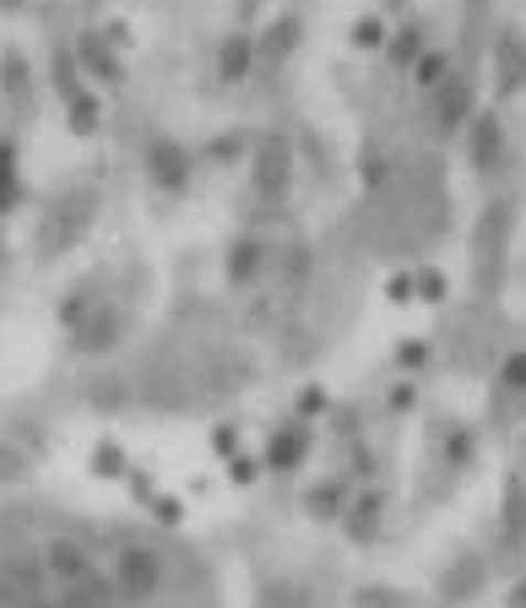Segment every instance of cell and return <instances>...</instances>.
<instances>
[{"instance_id": "obj_36", "label": "cell", "mask_w": 526, "mask_h": 608, "mask_svg": "<svg viewBox=\"0 0 526 608\" xmlns=\"http://www.w3.org/2000/svg\"><path fill=\"white\" fill-rule=\"evenodd\" d=\"M206 158H217V163H234V158H245V136H239V131L212 136V147H206Z\"/></svg>"}, {"instance_id": "obj_42", "label": "cell", "mask_w": 526, "mask_h": 608, "mask_svg": "<svg viewBox=\"0 0 526 608\" xmlns=\"http://www.w3.org/2000/svg\"><path fill=\"white\" fill-rule=\"evenodd\" d=\"M418 407V386L412 381H396L391 386V413H412Z\"/></svg>"}, {"instance_id": "obj_46", "label": "cell", "mask_w": 526, "mask_h": 608, "mask_svg": "<svg viewBox=\"0 0 526 608\" xmlns=\"http://www.w3.org/2000/svg\"><path fill=\"white\" fill-rule=\"evenodd\" d=\"M228 478L234 483H256V462L250 457H228Z\"/></svg>"}, {"instance_id": "obj_14", "label": "cell", "mask_w": 526, "mask_h": 608, "mask_svg": "<svg viewBox=\"0 0 526 608\" xmlns=\"http://www.w3.org/2000/svg\"><path fill=\"white\" fill-rule=\"evenodd\" d=\"M271 267V250H266L256 234H239L234 245H228V262H223V277H228V288H250L261 271Z\"/></svg>"}, {"instance_id": "obj_41", "label": "cell", "mask_w": 526, "mask_h": 608, "mask_svg": "<svg viewBox=\"0 0 526 608\" xmlns=\"http://www.w3.org/2000/svg\"><path fill=\"white\" fill-rule=\"evenodd\" d=\"M212 451H217V457H239V429H234V424H217V429H212Z\"/></svg>"}, {"instance_id": "obj_11", "label": "cell", "mask_w": 526, "mask_h": 608, "mask_svg": "<svg viewBox=\"0 0 526 608\" xmlns=\"http://www.w3.org/2000/svg\"><path fill=\"white\" fill-rule=\"evenodd\" d=\"M76 66H82V76L87 82H98V87H120L126 82V66H120V50L98 33V28H87V33H76Z\"/></svg>"}, {"instance_id": "obj_24", "label": "cell", "mask_w": 526, "mask_h": 608, "mask_svg": "<svg viewBox=\"0 0 526 608\" xmlns=\"http://www.w3.org/2000/svg\"><path fill=\"white\" fill-rule=\"evenodd\" d=\"M0 93H6V98H28V93H33V66H28L22 50H6V55H0Z\"/></svg>"}, {"instance_id": "obj_45", "label": "cell", "mask_w": 526, "mask_h": 608, "mask_svg": "<svg viewBox=\"0 0 526 608\" xmlns=\"http://www.w3.org/2000/svg\"><path fill=\"white\" fill-rule=\"evenodd\" d=\"M98 33H104L115 50H131V28H126V22H98Z\"/></svg>"}, {"instance_id": "obj_10", "label": "cell", "mask_w": 526, "mask_h": 608, "mask_svg": "<svg viewBox=\"0 0 526 608\" xmlns=\"http://www.w3.org/2000/svg\"><path fill=\"white\" fill-rule=\"evenodd\" d=\"M489 71H494V93L511 98L526 87V39L516 28H500L494 44H489Z\"/></svg>"}, {"instance_id": "obj_30", "label": "cell", "mask_w": 526, "mask_h": 608, "mask_svg": "<svg viewBox=\"0 0 526 608\" xmlns=\"http://www.w3.org/2000/svg\"><path fill=\"white\" fill-rule=\"evenodd\" d=\"M87 403L98 407V413H120V407L131 403V397H126V381L104 375V381H87Z\"/></svg>"}, {"instance_id": "obj_17", "label": "cell", "mask_w": 526, "mask_h": 608, "mask_svg": "<svg viewBox=\"0 0 526 608\" xmlns=\"http://www.w3.org/2000/svg\"><path fill=\"white\" fill-rule=\"evenodd\" d=\"M380 511H386V494L380 489H364L347 511H342V527H347V538L353 543H369L380 533Z\"/></svg>"}, {"instance_id": "obj_16", "label": "cell", "mask_w": 526, "mask_h": 608, "mask_svg": "<svg viewBox=\"0 0 526 608\" xmlns=\"http://www.w3.org/2000/svg\"><path fill=\"white\" fill-rule=\"evenodd\" d=\"M500 538L505 548H526V478L511 473L505 494H500Z\"/></svg>"}, {"instance_id": "obj_47", "label": "cell", "mask_w": 526, "mask_h": 608, "mask_svg": "<svg viewBox=\"0 0 526 608\" xmlns=\"http://www.w3.org/2000/svg\"><path fill=\"white\" fill-rule=\"evenodd\" d=\"M505 608H526V576L511 587V598H505Z\"/></svg>"}, {"instance_id": "obj_26", "label": "cell", "mask_w": 526, "mask_h": 608, "mask_svg": "<svg viewBox=\"0 0 526 608\" xmlns=\"http://www.w3.org/2000/svg\"><path fill=\"white\" fill-rule=\"evenodd\" d=\"M17 163H22L17 141H11V136H0V212H11V206L22 202V180H17Z\"/></svg>"}, {"instance_id": "obj_13", "label": "cell", "mask_w": 526, "mask_h": 608, "mask_svg": "<svg viewBox=\"0 0 526 608\" xmlns=\"http://www.w3.org/2000/svg\"><path fill=\"white\" fill-rule=\"evenodd\" d=\"M466 158H472L477 174H494L500 169V158H505V120L494 109H477L472 115V126H466Z\"/></svg>"}, {"instance_id": "obj_7", "label": "cell", "mask_w": 526, "mask_h": 608, "mask_svg": "<svg viewBox=\"0 0 526 608\" xmlns=\"http://www.w3.org/2000/svg\"><path fill=\"white\" fill-rule=\"evenodd\" d=\"M39 559H44V570H50V587L61 593V587H76L98 559H93V548L87 538H76V533H55V538L39 543Z\"/></svg>"}, {"instance_id": "obj_48", "label": "cell", "mask_w": 526, "mask_h": 608, "mask_svg": "<svg viewBox=\"0 0 526 608\" xmlns=\"http://www.w3.org/2000/svg\"><path fill=\"white\" fill-rule=\"evenodd\" d=\"M22 608H66V604H61V593H44V598H33V604H22Z\"/></svg>"}, {"instance_id": "obj_37", "label": "cell", "mask_w": 526, "mask_h": 608, "mask_svg": "<svg viewBox=\"0 0 526 608\" xmlns=\"http://www.w3.org/2000/svg\"><path fill=\"white\" fill-rule=\"evenodd\" d=\"M446 288H451V282H446V271H434V267L418 271V299H423V305H440V299H446Z\"/></svg>"}, {"instance_id": "obj_43", "label": "cell", "mask_w": 526, "mask_h": 608, "mask_svg": "<svg viewBox=\"0 0 526 608\" xmlns=\"http://www.w3.org/2000/svg\"><path fill=\"white\" fill-rule=\"evenodd\" d=\"M315 413H326V392H321V386H304V397H299V418H315Z\"/></svg>"}, {"instance_id": "obj_25", "label": "cell", "mask_w": 526, "mask_h": 608, "mask_svg": "<svg viewBox=\"0 0 526 608\" xmlns=\"http://www.w3.org/2000/svg\"><path fill=\"white\" fill-rule=\"evenodd\" d=\"M33 451L17 440V435H0V483H22V478H33Z\"/></svg>"}, {"instance_id": "obj_50", "label": "cell", "mask_w": 526, "mask_h": 608, "mask_svg": "<svg viewBox=\"0 0 526 608\" xmlns=\"http://www.w3.org/2000/svg\"><path fill=\"white\" fill-rule=\"evenodd\" d=\"M412 608H423V604H412Z\"/></svg>"}, {"instance_id": "obj_39", "label": "cell", "mask_w": 526, "mask_h": 608, "mask_svg": "<svg viewBox=\"0 0 526 608\" xmlns=\"http://www.w3.org/2000/svg\"><path fill=\"white\" fill-rule=\"evenodd\" d=\"M386 299H391V305H412V299H418V277L391 271V277H386Z\"/></svg>"}, {"instance_id": "obj_27", "label": "cell", "mask_w": 526, "mask_h": 608, "mask_svg": "<svg viewBox=\"0 0 526 608\" xmlns=\"http://www.w3.org/2000/svg\"><path fill=\"white\" fill-rule=\"evenodd\" d=\"M87 468H93V478L115 483V478H131V457H126L115 440H98V446H93V457H87Z\"/></svg>"}, {"instance_id": "obj_40", "label": "cell", "mask_w": 526, "mask_h": 608, "mask_svg": "<svg viewBox=\"0 0 526 608\" xmlns=\"http://www.w3.org/2000/svg\"><path fill=\"white\" fill-rule=\"evenodd\" d=\"M396 364H401V370H418V364H429V342H423V338L396 342Z\"/></svg>"}, {"instance_id": "obj_5", "label": "cell", "mask_w": 526, "mask_h": 608, "mask_svg": "<svg viewBox=\"0 0 526 608\" xmlns=\"http://www.w3.org/2000/svg\"><path fill=\"white\" fill-rule=\"evenodd\" d=\"M511 223H516V206H511V202H489V206H483V223H477V234H472V262H477V277H483V282L505 267Z\"/></svg>"}, {"instance_id": "obj_21", "label": "cell", "mask_w": 526, "mask_h": 608, "mask_svg": "<svg viewBox=\"0 0 526 608\" xmlns=\"http://www.w3.org/2000/svg\"><path fill=\"white\" fill-rule=\"evenodd\" d=\"M250 66H256V39L228 33V39H223V50H217V76H223V82H245Z\"/></svg>"}, {"instance_id": "obj_22", "label": "cell", "mask_w": 526, "mask_h": 608, "mask_svg": "<svg viewBox=\"0 0 526 608\" xmlns=\"http://www.w3.org/2000/svg\"><path fill=\"white\" fill-rule=\"evenodd\" d=\"M66 126H71V136H93L98 126H104V98H98V87H87L82 98H71Z\"/></svg>"}, {"instance_id": "obj_1", "label": "cell", "mask_w": 526, "mask_h": 608, "mask_svg": "<svg viewBox=\"0 0 526 608\" xmlns=\"http://www.w3.org/2000/svg\"><path fill=\"white\" fill-rule=\"evenodd\" d=\"M109 576H115L120 604H126V608H147V604H158V593H163L169 559H163V548H158V543L126 538L115 554H109Z\"/></svg>"}, {"instance_id": "obj_6", "label": "cell", "mask_w": 526, "mask_h": 608, "mask_svg": "<svg viewBox=\"0 0 526 608\" xmlns=\"http://www.w3.org/2000/svg\"><path fill=\"white\" fill-rule=\"evenodd\" d=\"M126 332H131V310L120 305V299H104L87 321H82V332H71V348L76 353H115L120 342H126Z\"/></svg>"}, {"instance_id": "obj_15", "label": "cell", "mask_w": 526, "mask_h": 608, "mask_svg": "<svg viewBox=\"0 0 526 608\" xmlns=\"http://www.w3.org/2000/svg\"><path fill=\"white\" fill-rule=\"evenodd\" d=\"M61 604H66V608H126V604H120V593H115L109 565H104V570L93 565L76 587H61Z\"/></svg>"}, {"instance_id": "obj_9", "label": "cell", "mask_w": 526, "mask_h": 608, "mask_svg": "<svg viewBox=\"0 0 526 608\" xmlns=\"http://www.w3.org/2000/svg\"><path fill=\"white\" fill-rule=\"evenodd\" d=\"M256 191L261 196H282L288 191V180H293V141L282 131H266L261 141H256Z\"/></svg>"}, {"instance_id": "obj_38", "label": "cell", "mask_w": 526, "mask_h": 608, "mask_svg": "<svg viewBox=\"0 0 526 608\" xmlns=\"http://www.w3.org/2000/svg\"><path fill=\"white\" fill-rule=\"evenodd\" d=\"M147 511H152V522H158V527H180V516H185V505H180L174 494H158Z\"/></svg>"}, {"instance_id": "obj_4", "label": "cell", "mask_w": 526, "mask_h": 608, "mask_svg": "<svg viewBox=\"0 0 526 608\" xmlns=\"http://www.w3.org/2000/svg\"><path fill=\"white\" fill-rule=\"evenodd\" d=\"M489 554H477V548H461L457 559L440 570V582H434V598L440 608H466L472 598H483V587H489Z\"/></svg>"}, {"instance_id": "obj_12", "label": "cell", "mask_w": 526, "mask_h": 608, "mask_svg": "<svg viewBox=\"0 0 526 608\" xmlns=\"http://www.w3.org/2000/svg\"><path fill=\"white\" fill-rule=\"evenodd\" d=\"M310 446H315V429H310L304 418H293V424L271 429L261 462L271 468V473H299V468H304V457H310Z\"/></svg>"}, {"instance_id": "obj_20", "label": "cell", "mask_w": 526, "mask_h": 608, "mask_svg": "<svg viewBox=\"0 0 526 608\" xmlns=\"http://www.w3.org/2000/svg\"><path fill=\"white\" fill-rule=\"evenodd\" d=\"M299 39H304V17H299V11H277V17L266 22V33H261L256 50H266L271 61H282V55L299 50Z\"/></svg>"}, {"instance_id": "obj_49", "label": "cell", "mask_w": 526, "mask_h": 608, "mask_svg": "<svg viewBox=\"0 0 526 608\" xmlns=\"http://www.w3.org/2000/svg\"><path fill=\"white\" fill-rule=\"evenodd\" d=\"M22 6H28V0H0V11H22Z\"/></svg>"}, {"instance_id": "obj_23", "label": "cell", "mask_w": 526, "mask_h": 608, "mask_svg": "<svg viewBox=\"0 0 526 608\" xmlns=\"http://www.w3.org/2000/svg\"><path fill=\"white\" fill-rule=\"evenodd\" d=\"M50 76H55V93H61V104L71 98H82L87 93V76L76 66V50H55V61H50Z\"/></svg>"}, {"instance_id": "obj_33", "label": "cell", "mask_w": 526, "mask_h": 608, "mask_svg": "<svg viewBox=\"0 0 526 608\" xmlns=\"http://www.w3.org/2000/svg\"><path fill=\"white\" fill-rule=\"evenodd\" d=\"M440 429H446V462H451V468H466V462H472V429H466V424H451V418H446Z\"/></svg>"}, {"instance_id": "obj_18", "label": "cell", "mask_w": 526, "mask_h": 608, "mask_svg": "<svg viewBox=\"0 0 526 608\" xmlns=\"http://www.w3.org/2000/svg\"><path fill=\"white\" fill-rule=\"evenodd\" d=\"M98 305H104V294H98V277H82L76 288H66V299H61L55 321L66 327V338H71V332H82V321H87Z\"/></svg>"}, {"instance_id": "obj_31", "label": "cell", "mask_w": 526, "mask_h": 608, "mask_svg": "<svg viewBox=\"0 0 526 608\" xmlns=\"http://www.w3.org/2000/svg\"><path fill=\"white\" fill-rule=\"evenodd\" d=\"M451 71H457V66H451V55H446V50H423V55H418V66H412V76H418V87H429V93H434Z\"/></svg>"}, {"instance_id": "obj_8", "label": "cell", "mask_w": 526, "mask_h": 608, "mask_svg": "<svg viewBox=\"0 0 526 608\" xmlns=\"http://www.w3.org/2000/svg\"><path fill=\"white\" fill-rule=\"evenodd\" d=\"M477 115V87H472V71H451L440 87H434V126L451 136L461 126H472Z\"/></svg>"}, {"instance_id": "obj_3", "label": "cell", "mask_w": 526, "mask_h": 608, "mask_svg": "<svg viewBox=\"0 0 526 608\" xmlns=\"http://www.w3.org/2000/svg\"><path fill=\"white\" fill-rule=\"evenodd\" d=\"M141 169H147V180L163 191V196H185L191 191V152L174 141V136H147V147H141Z\"/></svg>"}, {"instance_id": "obj_2", "label": "cell", "mask_w": 526, "mask_h": 608, "mask_svg": "<svg viewBox=\"0 0 526 608\" xmlns=\"http://www.w3.org/2000/svg\"><path fill=\"white\" fill-rule=\"evenodd\" d=\"M93 217H98V191H93V185H71V191H61V196L50 202V212H44V223H39V256H44V262L66 256L71 245L87 239Z\"/></svg>"}, {"instance_id": "obj_34", "label": "cell", "mask_w": 526, "mask_h": 608, "mask_svg": "<svg viewBox=\"0 0 526 608\" xmlns=\"http://www.w3.org/2000/svg\"><path fill=\"white\" fill-rule=\"evenodd\" d=\"M386 50H391L396 66H418V55H423V39H418V28H401V33H396Z\"/></svg>"}, {"instance_id": "obj_19", "label": "cell", "mask_w": 526, "mask_h": 608, "mask_svg": "<svg viewBox=\"0 0 526 608\" xmlns=\"http://www.w3.org/2000/svg\"><path fill=\"white\" fill-rule=\"evenodd\" d=\"M256 608H315V593L299 576H271L256 587Z\"/></svg>"}, {"instance_id": "obj_29", "label": "cell", "mask_w": 526, "mask_h": 608, "mask_svg": "<svg viewBox=\"0 0 526 608\" xmlns=\"http://www.w3.org/2000/svg\"><path fill=\"white\" fill-rule=\"evenodd\" d=\"M304 511H310L315 522H336V516H342V483L326 478L321 489H310V494H304Z\"/></svg>"}, {"instance_id": "obj_35", "label": "cell", "mask_w": 526, "mask_h": 608, "mask_svg": "<svg viewBox=\"0 0 526 608\" xmlns=\"http://www.w3.org/2000/svg\"><path fill=\"white\" fill-rule=\"evenodd\" d=\"M353 44H358V50H386V44H391V39H386V22H380V17H358V22H353Z\"/></svg>"}, {"instance_id": "obj_32", "label": "cell", "mask_w": 526, "mask_h": 608, "mask_svg": "<svg viewBox=\"0 0 526 608\" xmlns=\"http://www.w3.org/2000/svg\"><path fill=\"white\" fill-rule=\"evenodd\" d=\"M500 392L505 397H526V348H511L500 364Z\"/></svg>"}, {"instance_id": "obj_44", "label": "cell", "mask_w": 526, "mask_h": 608, "mask_svg": "<svg viewBox=\"0 0 526 608\" xmlns=\"http://www.w3.org/2000/svg\"><path fill=\"white\" fill-rule=\"evenodd\" d=\"M126 483H131V494L141 500V505H152V500H158V489H152V473H136V468H131V478H126Z\"/></svg>"}, {"instance_id": "obj_28", "label": "cell", "mask_w": 526, "mask_h": 608, "mask_svg": "<svg viewBox=\"0 0 526 608\" xmlns=\"http://www.w3.org/2000/svg\"><path fill=\"white\" fill-rule=\"evenodd\" d=\"M412 604H418L412 593L386 587V582H369V587H358V593H353V608H412Z\"/></svg>"}]
</instances>
